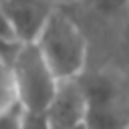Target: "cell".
<instances>
[{
    "mask_svg": "<svg viewBox=\"0 0 129 129\" xmlns=\"http://www.w3.org/2000/svg\"><path fill=\"white\" fill-rule=\"evenodd\" d=\"M40 56L56 77V81L79 79L87 62V40L77 22L64 14L60 8H54L34 40Z\"/></svg>",
    "mask_w": 129,
    "mask_h": 129,
    "instance_id": "cell-1",
    "label": "cell"
},
{
    "mask_svg": "<svg viewBox=\"0 0 129 129\" xmlns=\"http://www.w3.org/2000/svg\"><path fill=\"white\" fill-rule=\"evenodd\" d=\"M14 101L24 111H44L56 91V77L34 44H20L10 58Z\"/></svg>",
    "mask_w": 129,
    "mask_h": 129,
    "instance_id": "cell-2",
    "label": "cell"
},
{
    "mask_svg": "<svg viewBox=\"0 0 129 129\" xmlns=\"http://www.w3.org/2000/svg\"><path fill=\"white\" fill-rule=\"evenodd\" d=\"M50 129H77L87 125L89 117V95L85 83L79 79L58 81L56 91L44 109Z\"/></svg>",
    "mask_w": 129,
    "mask_h": 129,
    "instance_id": "cell-3",
    "label": "cell"
},
{
    "mask_svg": "<svg viewBox=\"0 0 129 129\" xmlns=\"http://www.w3.org/2000/svg\"><path fill=\"white\" fill-rule=\"evenodd\" d=\"M0 10L8 18L20 44H34L54 6L48 0H2Z\"/></svg>",
    "mask_w": 129,
    "mask_h": 129,
    "instance_id": "cell-4",
    "label": "cell"
},
{
    "mask_svg": "<svg viewBox=\"0 0 129 129\" xmlns=\"http://www.w3.org/2000/svg\"><path fill=\"white\" fill-rule=\"evenodd\" d=\"M18 129H50L44 111H24L20 113V127Z\"/></svg>",
    "mask_w": 129,
    "mask_h": 129,
    "instance_id": "cell-5",
    "label": "cell"
},
{
    "mask_svg": "<svg viewBox=\"0 0 129 129\" xmlns=\"http://www.w3.org/2000/svg\"><path fill=\"white\" fill-rule=\"evenodd\" d=\"M0 44L6 46L12 54H14L16 48L20 46V42H18V38H16L14 30H12V26H10V22H8V18L4 16L2 10H0Z\"/></svg>",
    "mask_w": 129,
    "mask_h": 129,
    "instance_id": "cell-6",
    "label": "cell"
},
{
    "mask_svg": "<svg viewBox=\"0 0 129 129\" xmlns=\"http://www.w3.org/2000/svg\"><path fill=\"white\" fill-rule=\"evenodd\" d=\"M20 113H22V107L16 101L10 107H6L0 113V129H18L20 127Z\"/></svg>",
    "mask_w": 129,
    "mask_h": 129,
    "instance_id": "cell-7",
    "label": "cell"
},
{
    "mask_svg": "<svg viewBox=\"0 0 129 129\" xmlns=\"http://www.w3.org/2000/svg\"><path fill=\"white\" fill-rule=\"evenodd\" d=\"M14 103V93H12V85H10V77L8 79H0V113L10 107Z\"/></svg>",
    "mask_w": 129,
    "mask_h": 129,
    "instance_id": "cell-8",
    "label": "cell"
},
{
    "mask_svg": "<svg viewBox=\"0 0 129 129\" xmlns=\"http://www.w3.org/2000/svg\"><path fill=\"white\" fill-rule=\"evenodd\" d=\"M93 2L101 8H107V10H115L121 4H129V0H93Z\"/></svg>",
    "mask_w": 129,
    "mask_h": 129,
    "instance_id": "cell-9",
    "label": "cell"
},
{
    "mask_svg": "<svg viewBox=\"0 0 129 129\" xmlns=\"http://www.w3.org/2000/svg\"><path fill=\"white\" fill-rule=\"evenodd\" d=\"M77 129H89V127H87V125H81V127H77Z\"/></svg>",
    "mask_w": 129,
    "mask_h": 129,
    "instance_id": "cell-10",
    "label": "cell"
},
{
    "mask_svg": "<svg viewBox=\"0 0 129 129\" xmlns=\"http://www.w3.org/2000/svg\"><path fill=\"white\" fill-rule=\"evenodd\" d=\"M123 129H129V125H127V127H123Z\"/></svg>",
    "mask_w": 129,
    "mask_h": 129,
    "instance_id": "cell-11",
    "label": "cell"
}]
</instances>
